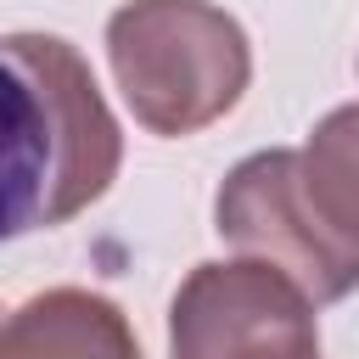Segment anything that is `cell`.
Instances as JSON below:
<instances>
[{"label":"cell","mask_w":359,"mask_h":359,"mask_svg":"<svg viewBox=\"0 0 359 359\" xmlns=\"http://www.w3.org/2000/svg\"><path fill=\"white\" fill-rule=\"evenodd\" d=\"M0 359H146L129 314L84 286H50L0 320Z\"/></svg>","instance_id":"5"},{"label":"cell","mask_w":359,"mask_h":359,"mask_svg":"<svg viewBox=\"0 0 359 359\" xmlns=\"http://www.w3.org/2000/svg\"><path fill=\"white\" fill-rule=\"evenodd\" d=\"M213 230L236 252L286 269L314 303H337L359 286V247L342 241L309 202L297 151L241 157L213 196Z\"/></svg>","instance_id":"4"},{"label":"cell","mask_w":359,"mask_h":359,"mask_svg":"<svg viewBox=\"0 0 359 359\" xmlns=\"http://www.w3.org/2000/svg\"><path fill=\"white\" fill-rule=\"evenodd\" d=\"M123 135L84 56L56 34L0 39V241L107 196Z\"/></svg>","instance_id":"1"},{"label":"cell","mask_w":359,"mask_h":359,"mask_svg":"<svg viewBox=\"0 0 359 359\" xmlns=\"http://www.w3.org/2000/svg\"><path fill=\"white\" fill-rule=\"evenodd\" d=\"M303 191L320 208V219L359 247V101L337 107L314 123L309 146L297 151Z\"/></svg>","instance_id":"6"},{"label":"cell","mask_w":359,"mask_h":359,"mask_svg":"<svg viewBox=\"0 0 359 359\" xmlns=\"http://www.w3.org/2000/svg\"><path fill=\"white\" fill-rule=\"evenodd\" d=\"M174 359H320L314 297L264 258L196 264L168 309Z\"/></svg>","instance_id":"3"},{"label":"cell","mask_w":359,"mask_h":359,"mask_svg":"<svg viewBox=\"0 0 359 359\" xmlns=\"http://www.w3.org/2000/svg\"><path fill=\"white\" fill-rule=\"evenodd\" d=\"M112 79L140 129L180 140L219 123L252 79L247 28L208 0H129L107 22Z\"/></svg>","instance_id":"2"}]
</instances>
